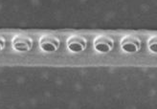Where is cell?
Masks as SVG:
<instances>
[{"instance_id": "cell-3", "label": "cell", "mask_w": 157, "mask_h": 109, "mask_svg": "<svg viewBox=\"0 0 157 109\" xmlns=\"http://www.w3.org/2000/svg\"><path fill=\"white\" fill-rule=\"evenodd\" d=\"M4 43H5V41H4V38L0 36V50H1L3 47H4Z\"/></svg>"}, {"instance_id": "cell-1", "label": "cell", "mask_w": 157, "mask_h": 109, "mask_svg": "<svg viewBox=\"0 0 157 109\" xmlns=\"http://www.w3.org/2000/svg\"><path fill=\"white\" fill-rule=\"evenodd\" d=\"M31 44H32V40L31 38L24 35H19L17 36L13 39V48L17 51H27L31 48Z\"/></svg>"}, {"instance_id": "cell-2", "label": "cell", "mask_w": 157, "mask_h": 109, "mask_svg": "<svg viewBox=\"0 0 157 109\" xmlns=\"http://www.w3.org/2000/svg\"><path fill=\"white\" fill-rule=\"evenodd\" d=\"M40 44L42 46V48L47 51H52L54 49H56L58 46V42L56 40V38L50 36L42 37L40 40Z\"/></svg>"}]
</instances>
